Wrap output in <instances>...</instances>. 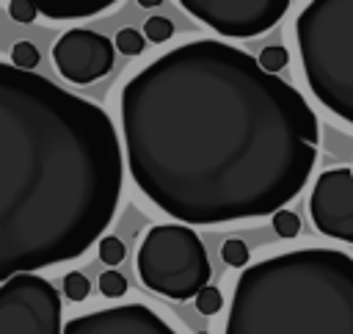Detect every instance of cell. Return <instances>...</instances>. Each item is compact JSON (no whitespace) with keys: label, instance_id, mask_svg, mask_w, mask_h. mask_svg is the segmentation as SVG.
<instances>
[{"label":"cell","instance_id":"obj_6","mask_svg":"<svg viewBox=\"0 0 353 334\" xmlns=\"http://www.w3.org/2000/svg\"><path fill=\"white\" fill-rule=\"evenodd\" d=\"M61 295L36 273L0 282V334H61Z\"/></svg>","mask_w":353,"mask_h":334},{"label":"cell","instance_id":"obj_4","mask_svg":"<svg viewBox=\"0 0 353 334\" xmlns=\"http://www.w3.org/2000/svg\"><path fill=\"white\" fill-rule=\"evenodd\" d=\"M295 39L312 94L353 127V0H309Z\"/></svg>","mask_w":353,"mask_h":334},{"label":"cell","instance_id":"obj_17","mask_svg":"<svg viewBox=\"0 0 353 334\" xmlns=\"http://www.w3.org/2000/svg\"><path fill=\"white\" fill-rule=\"evenodd\" d=\"M39 61H41V55H39L36 44H30V41H17V44L11 47V63H14V66L33 72V66H36Z\"/></svg>","mask_w":353,"mask_h":334},{"label":"cell","instance_id":"obj_10","mask_svg":"<svg viewBox=\"0 0 353 334\" xmlns=\"http://www.w3.org/2000/svg\"><path fill=\"white\" fill-rule=\"evenodd\" d=\"M61 334H176L154 309L143 304H121L77 315L66 320Z\"/></svg>","mask_w":353,"mask_h":334},{"label":"cell","instance_id":"obj_12","mask_svg":"<svg viewBox=\"0 0 353 334\" xmlns=\"http://www.w3.org/2000/svg\"><path fill=\"white\" fill-rule=\"evenodd\" d=\"M88 293H91V282H88V276L80 273V271H69L66 279H63V295H66L69 301L80 304V301L88 298Z\"/></svg>","mask_w":353,"mask_h":334},{"label":"cell","instance_id":"obj_18","mask_svg":"<svg viewBox=\"0 0 353 334\" xmlns=\"http://www.w3.org/2000/svg\"><path fill=\"white\" fill-rule=\"evenodd\" d=\"M259 66L265 69V72H270V75H276L279 69H284L287 66V61H290V52L281 47V44H270V47H265L262 52H259Z\"/></svg>","mask_w":353,"mask_h":334},{"label":"cell","instance_id":"obj_22","mask_svg":"<svg viewBox=\"0 0 353 334\" xmlns=\"http://www.w3.org/2000/svg\"><path fill=\"white\" fill-rule=\"evenodd\" d=\"M8 14L14 22H22V25H30L36 17H39V8L33 0H8Z\"/></svg>","mask_w":353,"mask_h":334},{"label":"cell","instance_id":"obj_5","mask_svg":"<svg viewBox=\"0 0 353 334\" xmlns=\"http://www.w3.org/2000/svg\"><path fill=\"white\" fill-rule=\"evenodd\" d=\"M141 282L171 301H188L210 284L212 268L201 237L188 224L152 226L138 248Z\"/></svg>","mask_w":353,"mask_h":334},{"label":"cell","instance_id":"obj_11","mask_svg":"<svg viewBox=\"0 0 353 334\" xmlns=\"http://www.w3.org/2000/svg\"><path fill=\"white\" fill-rule=\"evenodd\" d=\"M39 14H44L47 19H85V17H97L102 11H108L110 6H116L119 0H33Z\"/></svg>","mask_w":353,"mask_h":334},{"label":"cell","instance_id":"obj_1","mask_svg":"<svg viewBox=\"0 0 353 334\" xmlns=\"http://www.w3.org/2000/svg\"><path fill=\"white\" fill-rule=\"evenodd\" d=\"M119 116L132 182L188 226L273 215L317 160L303 94L218 39L176 44L135 72Z\"/></svg>","mask_w":353,"mask_h":334},{"label":"cell","instance_id":"obj_2","mask_svg":"<svg viewBox=\"0 0 353 334\" xmlns=\"http://www.w3.org/2000/svg\"><path fill=\"white\" fill-rule=\"evenodd\" d=\"M121 182L110 116L0 61V282L83 257L110 226Z\"/></svg>","mask_w":353,"mask_h":334},{"label":"cell","instance_id":"obj_16","mask_svg":"<svg viewBox=\"0 0 353 334\" xmlns=\"http://www.w3.org/2000/svg\"><path fill=\"white\" fill-rule=\"evenodd\" d=\"M143 36L154 44H163L174 36V22L168 17H149L146 25H143Z\"/></svg>","mask_w":353,"mask_h":334},{"label":"cell","instance_id":"obj_13","mask_svg":"<svg viewBox=\"0 0 353 334\" xmlns=\"http://www.w3.org/2000/svg\"><path fill=\"white\" fill-rule=\"evenodd\" d=\"M143 44H146V36H141L135 28H121L113 39V47L124 55H141L143 52Z\"/></svg>","mask_w":353,"mask_h":334},{"label":"cell","instance_id":"obj_21","mask_svg":"<svg viewBox=\"0 0 353 334\" xmlns=\"http://www.w3.org/2000/svg\"><path fill=\"white\" fill-rule=\"evenodd\" d=\"M99 293L105 295V298H121L124 293H127V279L119 273V271H105L102 276H99Z\"/></svg>","mask_w":353,"mask_h":334},{"label":"cell","instance_id":"obj_14","mask_svg":"<svg viewBox=\"0 0 353 334\" xmlns=\"http://www.w3.org/2000/svg\"><path fill=\"white\" fill-rule=\"evenodd\" d=\"M221 257L232 268H245L248 265V246L240 237H226L221 246Z\"/></svg>","mask_w":353,"mask_h":334},{"label":"cell","instance_id":"obj_7","mask_svg":"<svg viewBox=\"0 0 353 334\" xmlns=\"http://www.w3.org/2000/svg\"><path fill=\"white\" fill-rule=\"evenodd\" d=\"M179 6L223 39H254L287 14L290 0H179Z\"/></svg>","mask_w":353,"mask_h":334},{"label":"cell","instance_id":"obj_8","mask_svg":"<svg viewBox=\"0 0 353 334\" xmlns=\"http://www.w3.org/2000/svg\"><path fill=\"white\" fill-rule=\"evenodd\" d=\"M52 61L63 80L88 86L113 69L116 47L108 36L97 30L72 28L52 44Z\"/></svg>","mask_w":353,"mask_h":334},{"label":"cell","instance_id":"obj_19","mask_svg":"<svg viewBox=\"0 0 353 334\" xmlns=\"http://www.w3.org/2000/svg\"><path fill=\"white\" fill-rule=\"evenodd\" d=\"M124 254H127V248H124V243L116 235H102L99 237V259L105 265H110V268L119 265L124 259Z\"/></svg>","mask_w":353,"mask_h":334},{"label":"cell","instance_id":"obj_9","mask_svg":"<svg viewBox=\"0 0 353 334\" xmlns=\"http://www.w3.org/2000/svg\"><path fill=\"white\" fill-rule=\"evenodd\" d=\"M309 213L325 237H336L353 243V171L350 168H328L317 177Z\"/></svg>","mask_w":353,"mask_h":334},{"label":"cell","instance_id":"obj_15","mask_svg":"<svg viewBox=\"0 0 353 334\" xmlns=\"http://www.w3.org/2000/svg\"><path fill=\"white\" fill-rule=\"evenodd\" d=\"M193 301H196V309L201 312V315H218L221 312V306H223V295H221V290L218 287H212V284H207V287H201L196 295H193Z\"/></svg>","mask_w":353,"mask_h":334},{"label":"cell","instance_id":"obj_3","mask_svg":"<svg viewBox=\"0 0 353 334\" xmlns=\"http://www.w3.org/2000/svg\"><path fill=\"white\" fill-rule=\"evenodd\" d=\"M223 334H353V257L298 248L248 265Z\"/></svg>","mask_w":353,"mask_h":334},{"label":"cell","instance_id":"obj_23","mask_svg":"<svg viewBox=\"0 0 353 334\" xmlns=\"http://www.w3.org/2000/svg\"><path fill=\"white\" fill-rule=\"evenodd\" d=\"M138 6H143V8H154V6H160L163 0H135Z\"/></svg>","mask_w":353,"mask_h":334},{"label":"cell","instance_id":"obj_20","mask_svg":"<svg viewBox=\"0 0 353 334\" xmlns=\"http://www.w3.org/2000/svg\"><path fill=\"white\" fill-rule=\"evenodd\" d=\"M273 229H276V235L279 237H295L298 232H301V218H298V213H292V210H276L273 213Z\"/></svg>","mask_w":353,"mask_h":334},{"label":"cell","instance_id":"obj_24","mask_svg":"<svg viewBox=\"0 0 353 334\" xmlns=\"http://www.w3.org/2000/svg\"><path fill=\"white\" fill-rule=\"evenodd\" d=\"M199 334H210V331H199Z\"/></svg>","mask_w":353,"mask_h":334}]
</instances>
